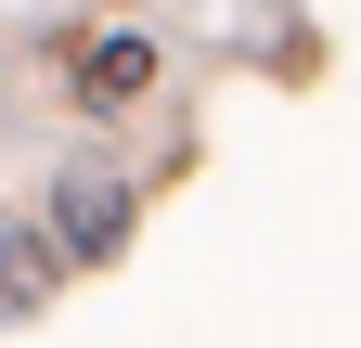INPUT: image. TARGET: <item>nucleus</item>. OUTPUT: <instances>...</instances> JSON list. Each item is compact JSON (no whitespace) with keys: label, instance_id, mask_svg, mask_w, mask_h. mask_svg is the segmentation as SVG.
<instances>
[{"label":"nucleus","instance_id":"7ed1b4c3","mask_svg":"<svg viewBox=\"0 0 361 348\" xmlns=\"http://www.w3.org/2000/svg\"><path fill=\"white\" fill-rule=\"evenodd\" d=\"M39 297H52V232L0 220V310H39Z\"/></svg>","mask_w":361,"mask_h":348},{"label":"nucleus","instance_id":"f03ea898","mask_svg":"<svg viewBox=\"0 0 361 348\" xmlns=\"http://www.w3.org/2000/svg\"><path fill=\"white\" fill-rule=\"evenodd\" d=\"M142 91H155V39H142V26H104V39L65 52V104L116 116V104H142Z\"/></svg>","mask_w":361,"mask_h":348},{"label":"nucleus","instance_id":"f257e3e1","mask_svg":"<svg viewBox=\"0 0 361 348\" xmlns=\"http://www.w3.org/2000/svg\"><path fill=\"white\" fill-rule=\"evenodd\" d=\"M129 245V181L116 168H65L52 181V258H116Z\"/></svg>","mask_w":361,"mask_h":348}]
</instances>
